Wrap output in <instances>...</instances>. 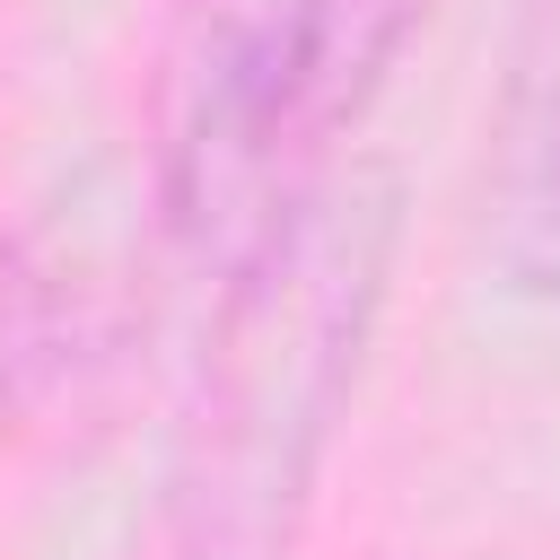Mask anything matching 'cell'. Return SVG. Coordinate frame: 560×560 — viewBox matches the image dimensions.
<instances>
[{"label":"cell","mask_w":560,"mask_h":560,"mask_svg":"<svg viewBox=\"0 0 560 560\" xmlns=\"http://www.w3.org/2000/svg\"><path fill=\"white\" fill-rule=\"evenodd\" d=\"M402 192L332 166L228 280L166 446L158 560H289L385 315Z\"/></svg>","instance_id":"6da1fadb"},{"label":"cell","mask_w":560,"mask_h":560,"mask_svg":"<svg viewBox=\"0 0 560 560\" xmlns=\"http://www.w3.org/2000/svg\"><path fill=\"white\" fill-rule=\"evenodd\" d=\"M481 254L516 298H560V0H525L481 122Z\"/></svg>","instance_id":"3957f363"},{"label":"cell","mask_w":560,"mask_h":560,"mask_svg":"<svg viewBox=\"0 0 560 560\" xmlns=\"http://www.w3.org/2000/svg\"><path fill=\"white\" fill-rule=\"evenodd\" d=\"M438 0H166L149 201L210 289L341 166V140Z\"/></svg>","instance_id":"7a4b0ae2"}]
</instances>
